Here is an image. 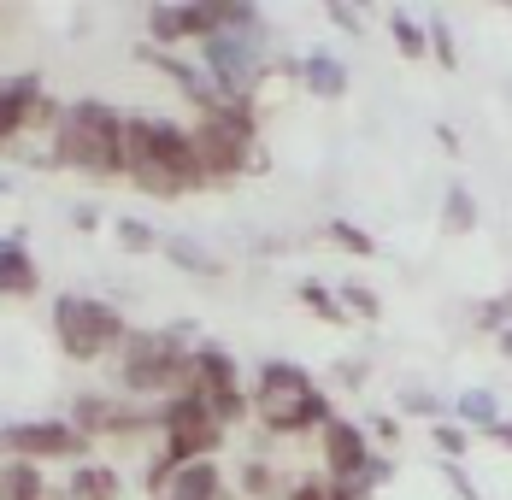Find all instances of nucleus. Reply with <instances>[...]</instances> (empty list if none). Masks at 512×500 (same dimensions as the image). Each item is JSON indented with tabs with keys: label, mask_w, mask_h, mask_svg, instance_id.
<instances>
[{
	"label": "nucleus",
	"mask_w": 512,
	"mask_h": 500,
	"mask_svg": "<svg viewBox=\"0 0 512 500\" xmlns=\"http://www.w3.org/2000/svg\"><path fill=\"white\" fill-rule=\"evenodd\" d=\"M124 183H136L154 200L201 195L206 177L189 148V124L159 118V112H124Z\"/></svg>",
	"instance_id": "nucleus-1"
},
{
	"label": "nucleus",
	"mask_w": 512,
	"mask_h": 500,
	"mask_svg": "<svg viewBox=\"0 0 512 500\" xmlns=\"http://www.w3.org/2000/svg\"><path fill=\"white\" fill-rule=\"evenodd\" d=\"M53 171H77L89 183H124V112L101 95L71 100L48 142Z\"/></svg>",
	"instance_id": "nucleus-2"
},
{
	"label": "nucleus",
	"mask_w": 512,
	"mask_h": 500,
	"mask_svg": "<svg viewBox=\"0 0 512 500\" xmlns=\"http://www.w3.org/2000/svg\"><path fill=\"white\" fill-rule=\"evenodd\" d=\"M254 418L271 436H318L330 418H336V400L312 383L307 365L295 359H265L254 371V389H248Z\"/></svg>",
	"instance_id": "nucleus-3"
},
{
	"label": "nucleus",
	"mask_w": 512,
	"mask_h": 500,
	"mask_svg": "<svg viewBox=\"0 0 512 500\" xmlns=\"http://www.w3.org/2000/svg\"><path fill=\"white\" fill-rule=\"evenodd\" d=\"M189 342H201V324H165V330H130L118 348V389L130 400H171L189 383Z\"/></svg>",
	"instance_id": "nucleus-4"
},
{
	"label": "nucleus",
	"mask_w": 512,
	"mask_h": 500,
	"mask_svg": "<svg viewBox=\"0 0 512 500\" xmlns=\"http://www.w3.org/2000/svg\"><path fill=\"white\" fill-rule=\"evenodd\" d=\"M189 148L206 189L236 183L259 165V100H218L212 112L189 118Z\"/></svg>",
	"instance_id": "nucleus-5"
},
{
	"label": "nucleus",
	"mask_w": 512,
	"mask_h": 500,
	"mask_svg": "<svg viewBox=\"0 0 512 500\" xmlns=\"http://www.w3.org/2000/svg\"><path fill=\"white\" fill-rule=\"evenodd\" d=\"M48 324H53V342L65 348V359H77V365H95L106 353H118L124 336H130V318L112 300H95V295H53Z\"/></svg>",
	"instance_id": "nucleus-6"
},
{
	"label": "nucleus",
	"mask_w": 512,
	"mask_h": 500,
	"mask_svg": "<svg viewBox=\"0 0 512 500\" xmlns=\"http://www.w3.org/2000/svg\"><path fill=\"white\" fill-rule=\"evenodd\" d=\"M201 71L218 100H254L271 77V24L265 30H212L201 42Z\"/></svg>",
	"instance_id": "nucleus-7"
},
{
	"label": "nucleus",
	"mask_w": 512,
	"mask_h": 500,
	"mask_svg": "<svg viewBox=\"0 0 512 500\" xmlns=\"http://www.w3.org/2000/svg\"><path fill=\"white\" fill-rule=\"evenodd\" d=\"M183 395H195L230 430V424H242V418H254V406H248V383H242V365H236V353L224 348V342H195L189 348V383H183Z\"/></svg>",
	"instance_id": "nucleus-8"
},
{
	"label": "nucleus",
	"mask_w": 512,
	"mask_h": 500,
	"mask_svg": "<svg viewBox=\"0 0 512 500\" xmlns=\"http://www.w3.org/2000/svg\"><path fill=\"white\" fill-rule=\"evenodd\" d=\"M224 424L206 412L195 395H171L159 400V448H165V459L171 465H189V459H218V448H224Z\"/></svg>",
	"instance_id": "nucleus-9"
},
{
	"label": "nucleus",
	"mask_w": 512,
	"mask_h": 500,
	"mask_svg": "<svg viewBox=\"0 0 512 500\" xmlns=\"http://www.w3.org/2000/svg\"><path fill=\"white\" fill-rule=\"evenodd\" d=\"M89 436L71 430V418H18V424H0V459H30V465H77L89 459Z\"/></svg>",
	"instance_id": "nucleus-10"
},
{
	"label": "nucleus",
	"mask_w": 512,
	"mask_h": 500,
	"mask_svg": "<svg viewBox=\"0 0 512 500\" xmlns=\"http://www.w3.org/2000/svg\"><path fill=\"white\" fill-rule=\"evenodd\" d=\"M318 459H324V477H330V483H348V489H359V495H371V489H365V477H371L377 448H371L365 424H354V418H342V412H336V418L318 430Z\"/></svg>",
	"instance_id": "nucleus-11"
},
{
	"label": "nucleus",
	"mask_w": 512,
	"mask_h": 500,
	"mask_svg": "<svg viewBox=\"0 0 512 500\" xmlns=\"http://www.w3.org/2000/svg\"><path fill=\"white\" fill-rule=\"evenodd\" d=\"M212 30H218V0H171V6H148L142 12V36L159 53L183 48V42L201 48Z\"/></svg>",
	"instance_id": "nucleus-12"
},
{
	"label": "nucleus",
	"mask_w": 512,
	"mask_h": 500,
	"mask_svg": "<svg viewBox=\"0 0 512 500\" xmlns=\"http://www.w3.org/2000/svg\"><path fill=\"white\" fill-rule=\"evenodd\" d=\"M30 295H42V271H36L30 236L12 230V236H0V300H30Z\"/></svg>",
	"instance_id": "nucleus-13"
},
{
	"label": "nucleus",
	"mask_w": 512,
	"mask_h": 500,
	"mask_svg": "<svg viewBox=\"0 0 512 500\" xmlns=\"http://www.w3.org/2000/svg\"><path fill=\"white\" fill-rule=\"evenodd\" d=\"M118 495H124V477L106 459H77L65 489H59V500H118Z\"/></svg>",
	"instance_id": "nucleus-14"
},
{
	"label": "nucleus",
	"mask_w": 512,
	"mask_h": 500,
	"mask_svg": "<svg viewBox=\"0 0 512 500\" xmlns=\"http://www.w3.org/2000/svg\"><path fill=\"white\" fill-rule=\"evenodd\" d=\"M159 500H224V465H218V459H189V465H177V477L165 483Z\"/></svg>",
	"instance_id": "nucleus-15"
},
{
	"label": "nucleus",
	"mask_w": 512,
	"mask_h": 500,
	"mask_svg": "<svg viewBox=\"0 0 512 500\" xmlns=\"http://www.w3.org/2000/svg\"><path fill=\"white\" fill-rule=\"evenodd\" d=\"M0 500H53L48 465H30V459H0Z\"/></svg>",
	"instance_id": "nucleus-16"
},
{
	"label": "nucleus",
	"mask_w": 512,
	"mask_h": 500,
	"mask_svg": "<svg viewBox=\"0 0 512 500\" xmlns=\"http://www.w3.org/2000/svg\"><path fill=\"white\" fill-rule=\"evenodd\" d=\"M301 89L318 100H342L348 95V65L336 53H307L301 59Z\"/></svg>",
	"instance_id": "nucleus-17"
},
{
	"label": "nucleus",
	"mask_w": 512,
	"mask_h": 500,
	"mask_svg": "<svg viewBox=\"0 0 512 500\" xmlns=\"http://www.w3.org/2000/svg\"><path fill=\"white\" fill-rule=\"evenodd\" d=\"M448 418L454 424H465V430H477V436H489L507 412H501V400H495V389H465L454 406H448Z\"/></svg>",
	"instance_id": "nucleus-18"
},
{
	"label": "nucleus",
	"mask_w": 512,
	"mask_h": 500,
	"mask_svg": "<svg viewBox=\"0 0 512 500\" xmlns=\"http://www.w3.org/2000/svg\"><path fill=\"white\" fill-rule=\"evenodd\" d=\"M383 30H389V42H395V53H401L407 65H424V59H430L424 18H412V12H389V18H383Z\"/></svg>",
	"instance_id": "nucleus-19"
},
{
	"label": "nucleus",
	"mask_w": 512,
	"mask_h": 500,
	"mask_svg": "<svg viewBox=\"0 0 512 500\" xmlns=\"http://www.w3.org/2000/svg\"><path fill=\"white\" fill-rule=\"evenodd\" d=\"M165 248V259L177 265V271H201V277H218L224 271V259H212V253L201 248V242H189V236H171V242H159Z\"/></svg>",
	"instance_id": "nucleus-20"
},
{
	"label": "nucleus",
	"mask_w": 512,
	"mask_h": 500,
	"mask_svg": "<svg viewBox=\"0 0 512 500\" xmlns=\"http://www.w3.org/2000/svg\"><path fill=\"white\" fill-rule=\"evenodd\" d=\"M236 489H242L248 500H277L289 483H283V477H277L265 459H242V471H236Z\"/></svg>",
	"instance_id": "nucleus-21"
},
{
	"label": "nucleus",
	"mask_w": 512,
	"mask_h": 500,
	"mask_svg": "<svg viewBox=\"0 0 512 500\" xmlns=\"http://www.w3.org/2000/svg\"><path fill=\"white\" fill-rule=\"evenodd\" d=\"M295 295H301V306H307V312L318 318V324H348V312H342V300H336V289H330V283L307 277V283H301Z\"/></svg>",
	"instance_id": "nucleus-22"
},
{
	"label": "nucleus",
	"mask_w": 512,
	"mask_h": 500,
	"mask_svg": "<svg viewBox=\"0 0 512 500\" xmlns=\"http://www.w3.org/2000/svg\"><path fill=\"white\" fill-rule=\"evenodd\" d=\"M442 224L465 236V230H477V195L465 189V183H448V195H442Z\"/></svg>",
	"instance_id": "nucleus-23"
},
{
	"label": "nucleus",
	"mask_w": 512,
	"mask_h": 500,
	"mask_svg": "<svg viewBox=\"0 0 512 500\" xmlns=\"http://www.w3.org/2000/svg\"><path fill=\"white\" fill-rule=\"evenodd\" d=\"M283 500H365V495L348 489V483H330V477H301V483L283 489Z\"/></svg>",
	"instance_id": "nucleus-24"
},
{
	"label": "nucleus",
	"mask_w": 512,
	"mask_h": 500,
	"mask_svg": "<svg viewBox=\"0 0 512 500\" xmlns=\"http://www.w3.org/2000/svg\"><path fill=\"white\" fill-rule=\"evenodd\" d=\"M512 324V289H501V295H489L477 312H471V330H483V336H501Z\"/></svg>",
	"instance_id": "nucleus-25"
},
{
	"label": "nucleus",
	"mask_w": 512,
	"mask_h": 500,
	"mask_svg": "<svg viewBox=\"0 0 512 500\" xmlns=\"http://www.w3.org/2000/svg\"><path fill=\"white\" fill-rule=\"evenodd\" d=\"M324 236H330V242H342L354 259H377V236H365V230L348 224V218H330V224H324Z\"/></svg>",
	"instance_id": "nucleus-26"
},
{
	"label": "nucleus",
	"mask_w": 512,
	"mask_h": 500,
	"mask_svg": "<svg viewBox=\"0 0 512 500\" xmlns=\"http://www.w3.org/2000/svg\"><path fill=\"white\" fill-rule=\"evenodd\" d=\"M430 442L442 448V459H454V465H460L465 453H471V430L454 424V418H442V424H430Z\"/></svg>",
	"instance_id": "nucleus-27"
},
{
	"label": "nucleus",
	"mask_w": 512,
	"mask_h": 500,
	"mask_svg": "<svg viewBox=\"0 0 512 500\" xmlns=\"http://www.w3.org/2000/svg\"><path fill=\"white\" fill-rule=\"evenodd\" d=\"M424 36H430V59H436L442 71H454V65H460V48H454V30H448L442 18H424Z\"/></svg>",
	"instance_id": "nucleus-28"
},
{
	"label": "nucleus",
	"mask_w": 512,
	"mask_h": 500,
	"mask_svg": "<svg viewBox=\"0 0 512 500\" xmlns=\"http://www.w3.org/2000/svg\"><path fill=\"white\" fill-rule=\"evenodd\" d=\"M336 300H348V306H342L348 318H365V324H371V318H383V300L371 295L365 283H342V289H336Z\"/></svg>",
	"instance_id": "nucleus-29"
},
{
	"label": "nucleus",
	"mask_w": 512,
	"mask_h": 500,
	"mask_svg": "<svg viewBox=\"0 0 512 500\" xmlns=\"http://www.w3.org/2000/svg\"><path fill=\"white\" fill-rule=\"evenodd\" d=\"M118 242H124V253H154L159 230L154 224H142V218H118Z\"/></svg>",
	"instance_id": "nucleus-30"
},
{
	"label": "nucleus",
	"mask_w": 512,
	"mask_h": 500,
	"mask_svg": "<svg viewBox=\"0 0 512 500\" xmlns=\"http://www.w3.org/2000/svg\"><path fill=\"white\" fill-rule=\"evenodd\" d=\"M401 412H407V418H430V424L448 418V406L430 395V389H407V395H401Z\"/></svg>",
	"instance_id": "nucleus-31"
},
{
	"label": "nucleus",
	"mask_w": 512,
	"mask_h": 500,
	"mask_svg": "<svg viewBox=\"0 0 512 500\" xmlns=\"http://www.w3.org/2000/svg\"><path fill=\"white\" fill-rule=\"evenodd\" d=\"M365 436H377V442H395V436H401V418H389V412H371Z\"/></svg>",
	"instance_id": "nucleus-32"
},
{
	"label": "nucleus",
	"mask_w": 512,
	"mask_h": 500,
	"mask_svg": "<svg viewBox=\"0 0 512 500\" xmlns=\"http://www.w3.org/2000/svg\"><path fill=\"white\" fill-rule=\"evenodd\" d=\"M71 224H77V230H101L106 218H101V206H77V212H71Z\"/></svg>",
	"instance_id": "nucleus-33"
},
{
	"label": "nucleus",
	"mask_w": 512,
	"mask_h": 500,
	"mask_svg": "<svg viewBox=\"0 0 512 500\" xmlns=\"http://www.w3.org/2000/svg\"><path fill=\"white\" fill-rule=\"evenodd\" d=\"M330 18H336V30L359 36V12H354V6H330Z\"/></svg>",
	"instance_id": "nucleus-34"
},
{
	"label": "nucleus",
	"mask_w": 512,
	"mask_h": 500,
	"mask_svg": "<svg viewBox=\"0 0 512 500\" xmlns=\"http://www.w3.org/2000/svg\"><path fill=\"white\" fill-rule=\"evenodd\" d=\"M489 442H495V448H507V453H512V418H501V424L489 430Z\"/></svg>",
	"instance_id": "nucleus-35"
},
{
	"label": "nucleus",
	"mask_w": 512,
	"mask_h": 500,
	"mask_svg": "<svg viewBox=\"0 0 512 500\" xmlns=\"http://www.w3.org/2000/svg\"><path fill=\"white\" fill-rule=\"evenodd\" d=\"M495 342H501V353H507V359H512V324H507V330H501V336H495Z\"/></svg>",
	"instance_id": "nucleus-36"
},
{
	"label": "nucleus",
	"mask_w": 512,
	"mask_h": 500,
	"mask_svg": "<svg viewBox=\"0 0 512 500\" xmlns=\"http://www.w3.org/2000/svg\"><path fill=\"white\" fill-rule=\"evenodd\" d=\"M0 195H12V177H6V171H0Z\"/></svg>",
	"instance_id": "nucleus-37"
}]
</instances>
